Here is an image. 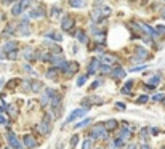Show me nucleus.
<instances>
[{
  "label": "nucleus",
  "instance_id": "nucleus-1",
  "mask_svg": "<svg viewBox=\"0 0 165 149\" xmlns=\"http://www.w3.org/2000/svg\"><path fill=\"white\" fill-rule=\"evenodd\" d=\"M90 138H93V140H106L107 138V130L104 128V125L103 124H99V125H96V127H93L92 130V136Z\"/></svg>",
  "mask_w": 165,
  "mask_h": 149
},
{
  "label": "nucleus",
  "instance_id": "nucleus-2",
  "mask_svg": "<svg viewBox=\"0 0 165 149\" xmlns=\"http://www.w3.org/2000/svg\"><path fill=\"white\" fill-rule=\"evenodd\" d=\"M29 3H31V0H19V2H16L13 5V8H11V15H13V16H19L22 11L29 7Z\"/></svg>",
  "mask_w": 165,
  "mask_h": 149
},
{
  "label": "nucleus",
  "instance_id": "nucleus-3",
  "mask_svg": "<svg viewBox=\"0 0 165 149\" xmlns=\"http://www.w3.org/2000/svg\"><path fill=\"white\" fill-rule=\"evenodd\" d=\"M7 140H8L10 146L13 149H24V144H21L19 140H18V136H16L13 131H8V133H7Z\"/></svg>",
  "mask_w": 165,
  "mask_h": 149
},
{
  "label": "nucleus",
  "instance_id": "nucleus-4",
  "mask_svg": "<svg viewBox=\"0 0 165 149\" xmlns=\"http://www.w3.org/2000/svg\"><path fill=\"white\" fill-rule=\"evenodd\" d=\"M149 58V53H147V50L143 48V47H138L136 48V56L133 58V61H144Z\"/></svg>",
  "mask_w": 165,
  "mask_h": 149
},
{
  "label": "nucleus",
  "instance_id": "nucleus-5",
  "mask_svg": "<svg viewBox=\"0 0 165 149\" xmlns=\"http://www.w3.org/2000/svg\"><path fill=\"white\" fill-rule=\"evenodd\" d=\"M138 26L141 27V31H143L144 34H147L149 37H154V39L159 37V34L156 32V29H152V27H149L147 24H144V22H138Z\"/></svg>",
  "mask_w": 165,
  "mask_h": 149
},
{
  "label": "nucleus",
  "instance_id": "nucleus-6",
  "mask_svg": "<svg viewBox=\"0 0 165 149\" xmlns=\"http://www.w3.org/2000/svg\"><path fill=\"white\" fill-rule=\"evenodd\" d=\"M56 93V91L53 90V88H47L43 91V96H42V106H47V104H50V100L53 98V95Z\"/></svg>",
  "mask_w": 165,
  "mask_h": 149
},
{
  "label": "nucleus",
  "instance_id": "nucleus-7",
  "mask_svg": "<svg viewBox=\"0 0 165 149\" xmlns=\"http://www.w3.org/2000/svg\"><path fill=\"white\" fill-rule=\"evenodd\" d=\"M85 114H87V111H85V109H76V111H72V112L69 114V117L66 119V124H69V122H72V120H76V119H79V117L85 116Z\"/></svg>",
  "mask_w": 165,
  "mask_h": 149
},
{
  "label": "nucleus",
  "instance_id": "nucleus-8",
  "mask_svg": "<svg viewBox=\"0 0 165 149\" xmlns=\"http://www.w3.org/2000/svg\"><path fill=\"white\" fill-rule=\"evenodd\" d=\"M61 27L64 31H71L72 27H74V19L71 18L69 15H66L64 18H62V21H61Z\"/></svg>",
  "mask_w": 165,
  "mask_h": 149
},
{
  "label": "nucleus",
  "instance_id": "nucleus-9",
  "mask_svg": "<svg viewBox=\"0 0 165 149\" xmlns=\"http://www.w3.org/2000/svg\"><path fill=\"white\" fill-rule=\"evenodd\" d=\"M103 64H107V66H112L114 63H117V58L114 55H109V53H104V55H101V59H99Z\"/></svg>",
  "mask_w": 165,
  "mask_h": 149
},
{
  "label": "nucleus",
  "instance_id": "nucleus-10",
  "mask_svg": "<svg viewBox=\"0 0 165 149\" xmlns=\"http://www.w3.org/2000/svg\"><path fill=\"white\" fill-rule=\"evenodd\" d=\"M22 143H24V146L27 147V149H32V147H35V138H34L32 135H24L22 136Z\"/></svg>",
  "mask_w": 165,
  "mask_h": 149
},
{
  "label": "nucleus",
  "instance_id": "nucleus-11",
  "mask_svg": "<svg viewBox=\"0 0 165 149\" xmlns=\"http://www.w3.org/2000/svg\"><path fill=\"white\" fill-rule=\"evenodd\" d=\"M77 71H79V64H77V63H67L66 69L62 71V72H64L66 76H74Z\"/></svg>",
  "mask_w": 165,
  "mask_h": 149
},
{
  "label": "nucleus",
  "instance_id": "nucleus-12",
  "mask_svg": "<svg viewBox=\"0 0 165 149\" xmlns=\"http://www.w3.org/2000/svg\"><path fill=\"white\" fill-rule=\"evenodd\" d=\"M37 128H39V131H40L42 135H48L50 131H52V125H50L47 120H43V122H40L37 125Z\"/></svg>",
  "mask_w": 165,
  "mask_h": 149
},
{
  "label": "nucleus",
  "instance_id": "nucleus-13",
  "mask_svg": "<svg viewBox=\"0 0 165 149\" xmlns=\"http://www.w3.org/2000/svg\"><path fill=\"white\" fill-rule=\"evenodd\" d=\"M45 76H47V79H50V80H58L59 69H58V67H50V69L45 72Z\"/></svg>",
  "mask_w": 165,
  "mask_h": 149
},
{
  "label": "nucleus",
  "instance_id": "nucleus-14",
  "mask_svg": "<svg viewBox=\"0 0 165 149\" xmlns=\"http://www.w3.org/2000/svg\"><path fill=\"white\" fill-rule=\"evenodd\" d=\"M111 74H112V77H114V79H125V76H127L125 69H123V67H120V66H117L116 69H112Z\"/></svg>",
  "mask_w": 165,
  "mask_h": 149
},
{
  "label": "nucleus",
  "instance_id": "nucleus-15",
  "mask_svg": "<svg viewBox=\"0 0 165 149\" xmlns=\"http://www.w3.org/2000/svg\"><path fill=\"white\" fill-rule=\"evenodd\" d=\"M99 64H101V61L98 58H93L92 61H90V66H88V74H95L99 69Z\"/></svg>",
  "mask_w": 165,
  "mask_h": 149
},
{
  "label": "nucleus",
  "instance_id": "nucleus-16",
  "mask_svg": "<svg viewBox=\"0 0 165 149\" xmlns=\"http://www.w3.org/2000/svg\"><path fill=\"white\" fill-rule=\"evenodd\" d=\"M43 8L42 7H39V8H34V10H31L29 11V18H32V19H37V18H42L43 16Z\"/></svg>",
  "mask_w": 165,
  "mask_h": 149
},
{
  "label": "nucleus",
  "instance_id": "nucleus-17",
  "mask_svg": "<svg viewBox=\"0 0 165 149\" xmlns=\"http://www.w3.org/2000/svg\"><path fill=\"white\" fill-rule=\"evenodd\" d=\"M22 56H24L27 61H34V59L37 58V56L34 55V50H32L31 47H26L24 50H22Z\"/></svg>",
  "mask_w": 165,
  "mask_h": 149
},
{
  "label": "nucleus",
  "instance_id": "nucleus-18",
  "mask_svg": "<svg viewBox=\"0 0 165 149\" xmlns=\"http://www.w3.org/2000/svg\"><path fill=\"white\" fill-rule=\"evenodd\" d=\"M45 39H48V40H55V42H61L62 40V36L59 32H48V34H45Z\"/></svg>",
  "mask_w": 165,
  "mask_h": 149
},
{
  "label": "nucleus",
  "instance_id": "nucleus-19",
  "mask_svg": "<svg viewBox=\"0 0 165 149\" xmlns=\"http://www.w3.org/2000/svg\"><path fill=\"white\" fill-rule=\"evenodd\" d=\"M69 5L72 8H83L87 5V0H69Z\"/></svg>",
  "mask_w": 165,
  "mask_h": 149
},
{
  "label": "nucleus",
  "instance_id": "nucleus-20",
  "mask_svg": "<svg viewBox=\"0 0 165 149\" xmlns=\"http://www.w3.org/2000/svg\"><path fill=\"white\" fill-rule=\"evenodd\" d=\"M103 125H104V128H106L107 131H109V130H116V128H117V120L109 119V120H106Z\"/></svg>",
  "mask_w": 165,
  "mask_h": 149
},
{
  "label": "nucleus",
  "instance_id": "nucleus-21",
  "mask_svg": "<svg viewBox=\"0 0 165 149\" xmlns=\"http://www.w3.org/2000/svg\"><path fill=\"white\" fill-rule=\"evenodd\" d=\"M130 138H132V130L125 127V128L120 131V140H122V141H127V140H130Z\"/></svg>",
  "mask_w": 165,
  "mask_h": 149
},
{
  "label": "nucleus",
  "instance_id": "nucleus-22",
  "mask_svg": "<svg viewBox=\"0 0 165 149\" xmlns=\"http://www.w3.org/2000/svg\"><path fill=\"white\" fill-rule=\"evenodd\" d=\"M76 39H77L80 43H87V40H88L87 34H85L83 31H77V32H76Z\"/></svg>",
  "mask_w": 165,
  "mask_h": 149
},
{
  "label": "nucleus",
  "instance_id": "nucleus-23",
  "mask_svg": "<svg viewBox=\"0 0 165 149\" xmlns=\"http://www.w3.org/2000/svg\"><path fill=\"white\" fill-rule=\"evenodd\" d=\"M42 88V82H39V80H32L31 82V91L34 93H39V90Z\"/></svg>",
  "mask_w": 165,
  "mask_h": 149
},
{
  "label": "nucleus",
  "instance_id": "nucleus-24",
  "mask_svg": "<svg viewBox=\"0 0 165 149\" xmlns=\"http://www.w3.org/2000/svg\"><path fill=\"white\" fill-rule=\"evenodd\" d=\"M19 34H21V36H29V34H31V29H29V26H27L26 24V22H24V24H21L19 26Z\"/></svg>",
  "mask_w": 165,
  "mask_h": 149
},
{
  "label": "nucleus",
  "instance_id": "nucleus-25",
  "mask_svg": "<svg viewBox=\"0 0 165 149\" xmlns=\"http://www.w3.org/2000/svg\"><path fill=\"white\" fill-rule=\"evenodd\" d=\"M132 85H133V82H132V80H128V82L122 87V93L123 95H130V93H132V91H130V90H132Z\"/></svg>",
  "mask_w": 165,
  "mask_h": 149
},
{
  "label": "nucleus",
  "instance_id": "nucleus-26",
  "mask_svg": "<svg viewBox=\"0 0 165 149\" xmlns=\"http://www.w3.org/2000/svg\"><path fill=\"white\" fill-rule=\"evenodd\" d=\"M7 59H11V61H15V59H18V50H13V51H7Z\"/></svg>",
  "mask_w": 165,
  "mask_h": 149
},
{
  "label": "nucleus",
  "instance_id": "nucleus-27",
  "mask_svg": "<svg viewBox=\"0 0 165 149\" xmlns=\"http://www.w3.org/2000/svg\"><path fill=\"white\" fill-rule=\"evenodd\" d=\"M159 82H160V77H159V76L151 77V79H149V87H151V88H156L157 85H159Z\"/></svg>",
  "mask_w": 165,
  "mask_h": 149
},
{
  "label": "nucleus",
  "instance_id": "nucleus-28",
  "mask_svg": "<svg viewBox=\"0 0 165 149\" xmlns=\"http://www.w3.org/2000/svg\"><path fill=\"white\" fill-rule=\"evenodd\" d=\"M3 50L5 51H13V50H16V42H7L3 45Z\"/></svg>",
  "mask_w": 165,
  "mask_h": 149
},
{
  "label": "nucleus",
  "instance_id": "nucleus-29",
  "mask_svg": "<svg viewBox=\"0 0 165 149\" xmlns=\"http://www.w3.org/2000/svg\"><path fill=\"white\" fill-rule=\"evenodd\" d=\"M52 56L53 55H50L48 51H43V53L39 55V59H42V61H52Z\"/></svg>",
  "mask_w": 165,
  "mask_h": 149
},
{
  "label": "nucleus",
  "instance_id": "nucleus-30",
  "mask_svg": "<svg viewBox=\"0 0 165 149\" xmlns=\"http://www.w3.org/2000/svg\"><path fill=\"white\" fill-rule=\"evenodd\" d=\"M5 109H8V112H10V116H13V117H16V114H18V109L13 106V104H10V106H7Z\"/></svg>",
  "mask_w": 165,
  "mask_h": 149
},
{
  "label": "nucleus",
  "instance_id": "nucleus-31",
  "mask_svg": "<svg viewBox=\"0 0 165 149\" xmlns=\"http://www.w3.org/2000/svg\"><path fill=\"white\" fill-rule=\"evenodd\" d=\"M59 15H61V8L59 7H53L52 8V18H58Z\"/></svg>",
  "mask_w": 165,
  "mask_h": 149
},
{
  "label": "nucleus",
  "instance_id": "nucleus-32",
  "mask_svg": "<svg viewBox=\"0 0 165 149\" xmlns=\"http://www.w3.org/2000/svg\"><path fill=\"white\" fill-rule=\"evenodd\" d=\"M93 141H95L93 138L85 140V141H83V144H82V149H90V147H92V143H93Z\"/></svg>",
  "mask_w": 165,
  "mask_h": 149
},
{
  "label": "nucleus",
  "instance_id": "nucleus-33",
  "mask_svg": "<svg viewBox=\"0 0 165 149\" xmlns=\"http://www.w3.org/2000/svg\"><path fill=\"white\" fill-rule=\"evenodd\" d=\"M87 79H88V74H85V76H80V77H79V80H77V85H79V87H82V85L87 82Z\"/></svg>",
  "mask_w": 165,
  "mask_h": 149
},
{
  "label": "nucleus",
  "instance_id": "nucleus-34",
  "mask_svg": "<svg viewBox=\"0 0 165 149\" xmlns=\"http://www.w3.org/2000/svg\"><path fill=\"white\" fill-rule=\"evenodd\" d=\"M98 71H101V74H107V72H111L112 69H111V67L107 66V64H103V66H99Z\"/></svg>",
  "mask_w": 165,
  "mask_h": 149
},
{
  "label": "nucleus",
  "instance_id": "nucleus-35",
  "mask_svg": "<svg viewBox=\"0 0 165 149\" xmlns=\"http://www.w3.org/2000/svg\"><path fill=\"white\" fill-rule=\"evenodd\" d=\"M120 146H123V141H122L120 138H117V140L111 144V147H120Z\"/></svg>",
  "mask_w": 165,
  "mask_h": 149
},
{
  "label": "nucleus",
  "instance_id": "nucleus-36",
  "mask_svg": "<svg viewBox=\"0 0 165 149\" xmlns=\"http://www.w3.org/2000/svg\"><path fill=\"white\" fill-rule=\"evenodd\" d=\"M77 141H79V135H74L72 138H71V147H72V149L77 146Z\"/></svg>",
  "mask_w": 165,
  "mask_h": 149
},
{
  "label": "nucleus",
  "instance_id": "nucleus-37",
  "mask_svg": "<svg viewBox=\"0 0 165 149\" xmlns=\"http://www.w3.org/2000/svg\"><path fill=\"white\" fill-rule=\"evenodd\" d=\"M136 101H138L140 104H144V103H147V101H149V98H147L146 95H143V96H138V100H136Z\"/></svg>",
  "mask_w": 165,
  "mask_h": 149
},
{
  "label": "nucleus",
  "instance_id": "nucleus-38",
  "mask_svg": "<svg viewBox=\"0 0 165 149\" xmlns=\"http://www.w3.org/2000/svg\"><path fill=\"white\" fill-rule=\"evenodd\" d=\"M156 32L159 36H165V26H157L156 27Z\"/></svg>",
  "mask_w": 165,
  "mask_h": 149
},
{
  "label": "nucleus",
  "instance_id": "nucleus-39",
  "mask_svg": "<svg viewBox=\"0 0 165 149\" xmlns=\"http://www.w3.org/2000/svg\"><path fill=\"white\" fill-rule=\"evenodd\" d=\"M88 124H90V119H85V120H82V122H80V124L77 125L76 128H80V127H85V125H88Z\"/></svg>",
  "mask_w": 165,
  "mask_h": 149
},
{
  "label": "nucleus",
  "instance_id": "nucleus-40",
  "mask_svg": "<svg viewBox=\"0 0 165 149\" xmlns=\"http://www.w3.org/2000/svg\"><path fill=\"white\" fill-rule=\"evenodd\" d=\"M7 122H8V120H7V117H5L3 114L0 112V125H5V124H7Z\"/></svg>",
  "mask_w": 165,
  "mask_h": 149
},
{
  "label": "nucleus",
  "instance_id": "nucleus-41",
  "mask_svg": "<svg viewBox=\"0 0 165 149\" xmlns=\"http://www.w3.org/2000/svg\"><path fill=\"white\" fill-rule=\"evenodd\" d=\"M16 85H18V80H11V82H8V88L11 90V88H15Z\"/></svg>",
  "mask_w": 165,
  "mask_h": 149
},
{
  "label": "nucleus",
  "instance_id": "nucleus-42",
  "mask_svg": "<svg viewBox=\"0 0 165 149\" xmlns=\"http://www.w3.org/2000/svg\"><path fill=\"white\" fill-rule=\"evenodd\" d=\"M143 69H146V66H144V64H141V66H138V67H133L132 72H138V71H143Z\"/></svg>",
  "mask_w": 165,
  "mask_h": 149
},
{
  "label": "nucleus",
  "instance_id": "nucleus-43",
  "mask_svg": "<svg viewBox=\"0 0 165 149\" xmlns=\"http://www.w3.org/2000/svg\"><path fill=\"white\" fill-rule=\"evenodd\" d=\"M152 100H154V101H160V100H163V95L159 93V95H156V96H152Z\"/></svg>",
  "mask_w": 165,
  "mask_h": 149
},
{
  "label": "nucleus",
  "instance_id": "nucleus-44",
  "mask_svg": "<svg viewBox=\"0 0 165 149\" xmlns=\"http://www.w3.org/2000/svg\"><path fill=\"white\" fill-rule=\"evenodd\" d=\"M127 149H138V144H136V143H130Z\"/></svg>",
  "mask_w": 165,
  "mask_h": 149
},
{
  "label": "nucleus",
  "instance_id": "nucleus-45",
  "mask_svg": "<svg viewBox=\"0 0 165 149\" xmlns=\"http://www.w3.org/2000/svg\"><path fill=\"white\" fill-rule=\"evenodd\" d=\"M117 109H125V104H123V103H117Z\"/></svg>",
  "mask_w": 165,
  "mask_h": 149
},
{
  "label": "nucleus",
  "instance_id": "nucleus-46",
  "mask_svg": "<svg viewBox=\"0 0 165 149\" xmlns=\"http://www.w3.org/2000/svg\"><path fill=\"white\" fill-rule=\"evenodd\" d=\"M13 2H15V0H2V3H3V5H11Z\"/></svg>",
  "mask_w": 165,
  "mask_h": 149
},
{
  "label": "nucleus",
  "instance_id": "nucleus-47",
  "mask_svg": "<svg viewBox=\"0 0 165 149\" xmlns=\"http://www.w3.org/2000/svg\"><path fill=\"white\" fill-rule=\"evenodd\" d=\"M24 69H26L27 72H31V74H34V71H32L31 67H29V64H26V66H24Z\"/></svg>",
  "mask_w": 165,
  "mask_h": 149
},
{
  "label": "nucleus",
  "instance_id": "nucleus-48",
  "mask_svg": "<svg viewBox=\"0 0 165 149\" xmlns=\"http://www.w3.org/2000/svg\"><path fill=\"white\" fill-rule=\"evenodd\" d=\"M140 149H151L149 147V144H146V143H143V144H141V147Z\"/></svg>",
  "mask_w": 165,
  "mask_h": 149
},
{
  "label": "nucleus",
  "instance_id": "nucleus-49",
  "mask_svg": "<svg viewBox=\"0 0 165 149\" xmlns=\"http://www.w3.org/2000/svg\"><path fill=\"white\" fill-rule=\"evenodd\" d=\"M99 83H101V82H99V80H96V82H95V83L92 85V88H96V87H98V85H99Z\"/></svg>",
  "mask_w": 165,
  "mask_h": 149
},
{
  "label": "nucleus",
  "instance_id": "nucleus-50",
  "mask_svg": "<svg viewBox=\"0 0 165 149\" xmlns=\"http://www.w3.org/2000/svg\"><path fill=\"white\" fill-rule=\"evenodd\" d=\"M162 16H165V8H162Z\"/></svg>",
  "mask_w": 165,
  "mask_h": 149
},
{
  "label": "nucleus",
  "instance_id": "nucleus-51",
  "mask_svg": "<svg viewBox=\"0 0 165 149\" xmlns=\"http://www.w3.org/2000/svg\"><path fill=\"white\" fill-rule=\"evenodd\" d=\"M2 85H3V82H2V80H0V87H2Z\"/></svg>",
  "mask_w": 165,
  "mask_h": 149
},
{
  "label": "nucleus",
  "instance_id": "nucleus-52",
  "mask_svg": "<svg viewBox=\"0 0 165 149\" xmlns=\"http://www.w3.org/2000/svg\"><path fill=\"white\" fill-rule=\"evenodd\" d=\"M162 101H163V104H165V98H163V100H162Z\"/></svg>",
  "mask_w": 165,
  "mask_h": 149
},
{
  "label": "nucleus",
  "instance_id": "nucleus-53",
  "mask_svg": "<svg viewBox=\"0 0 165 149\" xmlns=\"http://www.w3.org/2000/svg\"><path fill=\"white\" fill-rule=\"evenodd\" d=\"M0 19H2V13H0Z\"/></svg>",
  "mask_w": 165,
  "mask_h": 149
},
{
  "label": "nucleus",
  "instance_id": "nucleus-54",
  "mask_svg": "<svg viewBox=\"0 0 165 149\" xmlns=\"http://www.w3.org/2000/svg\"><path fill=\"white\" fill-rule=\"evenodd\" d=\"M5 149H10V147H5Z\"/></svg>",
  "mask_w": 165,
  "mask_h": 149
}]
</instances>
